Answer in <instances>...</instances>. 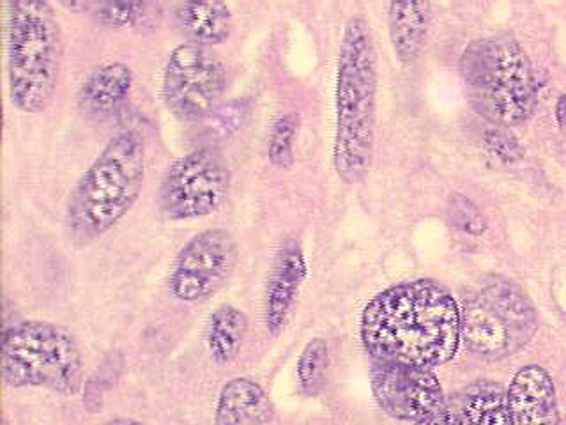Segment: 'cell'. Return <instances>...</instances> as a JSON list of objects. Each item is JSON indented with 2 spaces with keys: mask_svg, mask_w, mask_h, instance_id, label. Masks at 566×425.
Listing matches in <instances>:
<instances>
[{
  "mask_svg": "<svg viewBox=\"0 0 566 425\" xmlns=\"http://www.w3.org/2000/svg\"><path fill=\"white\" fill-rule=\"evenodd\" d=\"M359 333L374 362L433 371L459 351L462 312L441 283L411 280L371 298L363 310Z\"/></svg>",
  "mask_w": 566,
  "mask_h": 425,
  "instance_id": "cell-1",
  "label": "cell"
},
{
  "mask_svg": "<svg viewBox=\"0 0 566 425\" xmlns=\"http://www.w3.org/2000/svg\"><path fill=\"white\" fill-rule=\"evenodd\" d=\"M377 52L363 17L345 23L336 70V133L333 165L345 185H358L370 170L376 146Z\"/></svg>",
  "mask_w": 566,
  "mask_h": 425,
  "instance_id": "cell-2",
  "label": "cell"
},
{
  "mask_svg": "<svg viewBox=\"0 0 566 425\" xmlns=\"http://www.w3.org/2000/svg\"><path fill=\"white\" fill-rule=\"evenodd\" d=\"M146 182V141L135 129L112 138L82 174L66 206L67 238L87 247L111 232L140 197Z\"/></svg>",
  "mask_w": 566,
  "mask_h": 425,
  "instance_id": "cell-3",
  "label": "cell"
},
{
  "mask_svg": "<svg viewBox=\"0 0 566 425\" xmlns=\"http://www.w3.org/2000/svg\"><path fill=\"white\" fill-rule=\"evenodd\" d=\"M8 18L9 100L23 114H41L52 105L61 76L64 41L49 2L11 0Z\"/></svg>",
  "mask_w": 566,
  "mask_h": 425,
  "instance_id": "cell-4",
  "label": "cell"
},
{
  "mask_svg": "<svg viewBox=\"0 0 566 425\" xmlns=\"http://www.w3.org/2000/svg\"><path fill=\"white\" fill-rule=\"evenodd\" d=\"M460 71L474 108L495 126H518L535 111V73L512 35L473 41L462 55Z\"/></svg>",
  "mask_w": 566,
  "mask_h": 425,
  "instance_id": "cell-5",
  "label": "cell"
},
{
  "mask_svg": "<svg viewBox=\"0 0 566 425\" xmlns=\"http://www.w3.org/2000/svg\"><path fill=\"white\" fill-rule=\"evenodd\" d=\"M2 380L9 388H44L73 397L84 385L75 335L49 321H20L2 335Z\"/></svg>",
  "mask_w": 566,
  "mask_h": 425,
  "instance_id": "cell-6",
  "label": "cell"
},
{
  "mask_svg": "<svg viewBox=\"0 0 566 425\" xmlns=\"http://www.w3.org/2000/svg\"><path fill=\"white\" fill-rule=\"evenodd\" d=\"M230 182L223 153L218 147H197L168 167L159 185V209L174 221L209 217L226 203Z\"/></svg>",
  "mask_w": 566,
  "mask_h": 425,
  "instance_id": "cell-7",
  "label": "cell"
},
{
  "mask_svg": "<svg viewBox=\"0 0 566 425\" xmlns=\"http://www.w3.org/2000/svg\"><path fill=\"white\" fill-rule=\"evenodd\" d=\"M226 89V66L208 46L182 43L168 55L161 94L167 111L177 120H206L221 105Z\"/></svg>",
  "mask_w": 566,
  "mask_h": 425,
  "instance_id": "cell-8",
  "label": "cell"
},
{
  "mask_svg": "<svg viewBox=\"0 0 566 425\" xmlns=\"http://www.w3.org/2000/svg\"><path fill=\"white\" fill-rule=\"evenodd\" d=\"M238 261V241L229 230H202L177 253L168 288L185 303L209 300L229 282Z\"/></svg>",
  "mask_w": 566,
  "mask_h": 425,
  "instance_id": "cell-9",
  "label": "cell"
},
{
  "mask_svg": "<svg viewBox=\"0 0 566 425\" xmlns=\"http://www.w3.org/2000/svg\"><path fill=\"white\" fill-rule=\"evenodd\" d=\"M371 392L380 410L395 421L418 424L447 407L441 383L430 369L374 362Z\"/></svg>",
  "mask_w": 566,
  "mask_h": 425,
  "instance_id": "cell-10",
  "label": "cell"
},
{
  "mask_svg": "<svg viewBox=\"0 0 566 425\" xmlns=\"http://www.w3.org/2000/svg\"><path fill=\"white\" fill-rule=\"evenodd\" d=\"M306 273L308 266L303 248L296 239H285L276 253L265 289L264 319L271 335L279 336L285 330Z\"/></svg>",
  "mask_w": 566,
  "mask_h": 425,
  "instance_id": "cell-11",
  "label": "cell"
},
{
  "mask_svg": "<svg viewBox=\"0 0 566 425\" xmlns=\"http://www.w3.org/2000/svg\"><path fill=\"white\" fill-rule=\"evenodd\" d=\"M506 394L512 425H559L556 388L544 367H522L513 376Z\"/></svg>",
  "mask_w": 566,
  "mask_h": 425,
  "instance_id": "cell-12",
  "label": "cell"
},
{
  "mask_svg": "<svg viewBox=\"0 0 566 425\" xmlns=\"http://www.w3.org/2000/svg\"><path fill=\"white\" fill-rule=\"evenodd\" d=\"M132 87V68L124 62H106L94 68L82 82L76 94V106L87 120H111L128 102Z\"/></svg>",
  "mask_w": 566,
  "mask_h": 425,
  "instance_id": "cell-13",
  "label": "cell"
},
{
  "mask_svg": "<svg viewBox=\"0 0 566 425\" xmlns=\"http://www.w3.org/2000/svg\"><path fill=\"white\" fill-rule=\"evenodd\" d=\"M478 294L503 319L512 333L515 350H521L535 336L538 315L526 292L518 283L503 274H486L480 282Z\"/></svg>",
  "mask_w": 566,
  "mask_h": 425,
  "instance_id": "cell-14",
  "label": "cell"
},
{
  "mask_svg": "<svg viewBox=\"0 0 566 425\" xmlns=\"http://www.w3.org/2000/svg\"><path fill=\"white\" fill-rule=\"evenodd\" d=\"M462 341L471 353L486 360L503 359L515 350L512 333L480 294L465 298L462 307Z\"/></svg>",
  "mask_w": 566,
  "mask_h": 425,
  "instance_id": "cell-15",
  "label": "cell"
},
{
  "mask_svg": "<svg viewBox=\"0 0 566 425\" xmlns=\"http://www.w3.org/2000/svg\"><path fill=\"white\" fill-rule=\"evenodd\" d=\"M273 418L270 395L250 377H234L220 390L214 425H271Z\"/></svg>",
  "mask_w": 566,
  "mask_h": 425,
  "instance_id": "cell-16",
  "label": "cell"
},
{
  "mask_svg": "<svg viewBox=\"0 0 566 425\" xmlns=\"http://www.w3.org/2000/svg\"><path fill=\"white\" fill-rule=\"evenodd\" d=\"M432 22V6L418 2H391L388 9L389 41L398 62L407 66L420 58Z\"/></svg>",
  "mask_w": 566,
  "mask_h": 425,
  "instance_id": "cell-17",
  "label": "cell"
},
{
  "mask_svg": "<svg viewBox=\"0 0 566 425\" xmlns=\"http://www.w3.org/2000/svg\"><path fill=\"white\" fill-rule=\"evenodd\" d=\"M174 18L182 34L200 46L226 43L234 31V18L223 2H182Z\"/></svg>",
  "mask_w": 566,
  "mask_h": 425,
  "instance_id": "cell-18",
  "label": "cell"
},
{
  "mask_svg": "<svg viewBox=\"0 0 566 425\" xmlns=\"http://www.w3.org/2000/svg\"><path fill=\"white\" fill-rule=\"evenodd\" d=\"M248 333V318L234 305H220L206 324V345L212 362L229 365L238 359Z\"/></svg>",
  "mask_w": 566,
  "mask_h": 425,
  "instance_id": "cell-19",
  "label": "cell"
},
{
  "mask_svg": "<svg viewBox=\"0 0 566 425\" xmlns=\"http://www.w3.org/2000/svg\"><path fill=\"white\" fill-rule=\"evenodd\" d=\"M457 413L468 425H512L509 394L492 381H480L465 390Z\"/></svg>",
  "mask_w": 566,
  "mask_h": 425,
  "instance_id": "cell-20",
  "label": "cell"
},
{
  "mask_svg": "<svg viewBox=\"0 0 566 425\" xmlns=\"http://www.w3.org/2000/svg\"><path fill=\"white\" fill-rule=\"evenodd\" d=\"M91 17L106 29L146 27L161 17V6L153 2H99L91 6Z\"/></svg>",
  "mask_w": 566,
  "mask_h": 425,
  "instance_id": "cell-21",
  "label": "cell"
},
{
  "mask_svg": "<svg viewBox=\"0 0 566 425\" xmlns=\"http://www.w3.org/2000/svg\"><path fill=\"white\" fill-rule=\"evenodd\" d=\"M250 111L252 105L247 97H234L230 102L221 103L202 121V146L218 147L221 142L234 137L250 117Z\"/></svg>",
  "mask_w": 566,
  "mask_h": 425,
  "instance_id": "cell-22",
  "label": "cell"
},
{
  "mask_svg": "<svg viewBox=\"0 0 566 425\" xmlns=\"http://www.w3.org/2000/svg\"><path fill=\"white\" fill-rule=\"evenodd\" d=\"M327 369H329V350L324 339L317 336L305 345L297 360V380L303 394L317 397L326 386Z\"/></svg>",
  "mask_w": 566,
  "mask_h": 425,
  "instance_id": "cell-23",
  "label": "cell"
},
{
  "mask_svg": "<svg viewBox=\"0 0 566 425\" xmlns=\"http://www.w3.org/2000/svg\"><path fill=\"white\" fill-rule=\"evenodd\" d=\"M300 115L287 112L274 121L268 142V158L273 167L289 170L294 165V141L300 132Z\"/></svg>",
  "mask_w": 566,
  "mask_h": 425,
  "instance_id": "cell-24",
  "label": "cell"
},
{
  "mask_svg": "<svg viewBox=\"0 0 566 425\" xmlns=\"http://www.w3.org/2000/svg\"><path fill=\"white\" fill-rule=\"evenodd\" d=\"M448 215L457 229L465 235L480 236L486 230V218L473 200L462 194L451 195Z\"/></svg>",
  "mask_w": 566,
  "mask_h": 425,
  "instance_id": "cell-25",
  "label": "cell"
},
{
  "mask_svg": "<svg viewBox=\"0 0 566 425\" xmlns=\"http://www.w3.org/2000/svg\"><path fill=\"white\" fill-rule=\"evenodd\" d=\"M483 142L497 158L503 159L506 164H515L518 159L524 158V147L518 144L517 137L509 128L494 126V128L486 129Z\"/></svg>",
  "mask_w": 566,
  "mask_h": 425,
  "instance_id": "cell-26",
  "label": "cell"
},
{
  "mask_svg": "<svg viewBox=\"0 0 566 425\" xmlns=\"http://www.w3.org/2000/svg\"><path fill=\"white\" fill-rule=\"evenodd\" d=\"M415 425H468L462 418H460L459 413L455 410H448L444 407L441 413L432 416V418H427V421L418 422Z\"/></svg>",
  "mask_w": 566,
  "mask_h": 425,
  "instance_id": "cell-27",
  "label": "cell"
},
{
  "mask_svg": "<svg viewBox=\"0 0 566 425\" xmlns=\"http://www.w3.org/2000/svg\"><path fill=\"white\" fill-rule=\"evenodd\" d=\"M556 121L559 128L566 132V94H562L556 103Z\"/></svg>",
  "mask_w": 566,
  "mask_h": 425,
  "instance_id": "cell-28",
  "label": "cell"
},
{
  "mask_svg": "<svg viewBox=\"0 0 566 425\" xmlns=\"http://www.w3.org/2000/svg\"><path fill=\"white\" fill-rule=\"evenodd\" d=\"M102 425H150L146 422L133 421V418H112V421L103 422Z\"/></svg>",
  "mask_w": 566,
  "mask_h": 425,
  "instance_id": "cell-29",
  "label": "cell"
},
{
  "mask_svg": "<svg viewBox=\"0 0 566 425\" xmlns=\"http://www.w3.org/2000/svg\"><path fill=\"white\" fill-rule=\"evenodd\" d=\"M4 425H9V424H8V422H6V424H4Z\"/></svg>",
  "mask_w": 566,
  "mask_h": 425,
  "instance_id": "cell-30",
  "label": "cell"
}]
</instances>
